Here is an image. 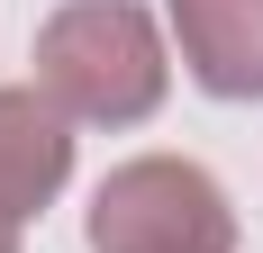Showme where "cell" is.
<instances>
[{
  "label": "cell",
  "mask_w": 263,
  "mask_h": 253,
  "mask_svg": "<svg viewBox=\"0 0 263 253\" xmlns=\"http://www.w3.org/2000/svg\"><path fill=\"white\" fill-rule=\"evenodd\" d=\"M173 54L136 0H64L36 27V91L82 126H136L163 109Z\"/></svg>",
  "instance_id": "obj_1"
},
{
  "label": "cell",
  "mask_w": 263,
  "mask_h": 253,
  "mask_svg": "<svg viewBox=\"0 0 263 253\" xmlns=\"http://www.w3.org/2000/svg\"><path fill=\"white\" fill-rule=\"evenodd\" d=\"M91 253H236V208L200 163L136 154L91 190Z\"/></svg>",
  "instance_id": "obj_2"
},
{
  "label": "cell",
  "mask_w": 263,
  "mask_h": 253,
  "mask_svg": "<svg viewBox=\"0 0 263 253\" xmlns=\"http://www.w3.org/2000/svg\"><path fill=\"white\" fill-rule=\"evenodd\" d=\"M73 172V118L46 100V91H0V217H36V208L64 190Z\"/></svg>",
  "instance_id": "obj_3"
},
{
  "label": "cell",
  "mask_w": 263,
  "mask_h": 253,
  "mask_svg": "<svg viewBox=\"0 0 263 253\" xmlns=\"http://www.w3.org/2000/svg\"><path fill=\"white\" fill-rule=\"evenodd\" d=\"M173 36L209 100H263V0H173Z\"/></svg>",
  "instance_id": "obj_4"
},
{
  "label": "cell",
  "mask_w": 263,
  "mask_h": 253,
  "mask_svg": "<svg viewBox=\"0 0 263 253\" xmlns=\"http://www.w3.org/2000/svg\"><path fill=\"white\" fill-rule=\"evenodd\" d=\"M0 253H18V217H0Z\"/></svg>",
  "instance_id": "obj_5"
}]
</instances>
